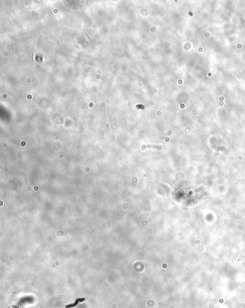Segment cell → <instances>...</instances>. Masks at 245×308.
I'll return each mask as SVG.
<instances>
[{"label":"cell","instance_id":"6da1fadb","mask_svg":"<svg viewBox=\"0 0 245 308\" xmlns=\"http://www.w3.org/2000/svg\"><path fill=\"white\" fill-rule=\"evenodd\" d=\"M84 300H85V299L84 298H78L73 303H72V304H68V305L66 306V308H72V307H75V306L77 305V304H78L79 303L82 302H84Z\"/></svg>","mask_w":245,"mask_h":308}]
</instances>
